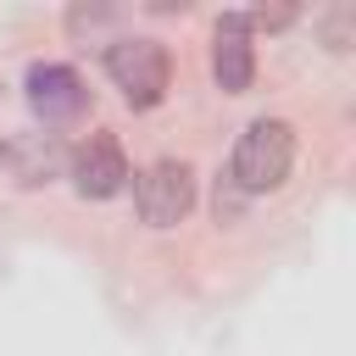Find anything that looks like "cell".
<instances>
[{
  "label": "cell",
  "instance_id": "obj_4",
  "mask_svg": "<svg viewBox=\"0 0 356 356\" xmlns=\"http://www.w3.org/2000/svg\"><path fill=\"white\" fill-rule=\"evenodd\" d=\"M67 178L83 200H111L128 189V156L111 134H89L72 156H67Z\"/></svg>",
  "mask_w": 356,
  "mask_h": 356
},
{
  "label": "cell",
  "instance_id": "obj_7",
  "mask_svg": "<svg viewBox=\"0 0 356 356\" xmlns=\"http://www.w3.org/2000/svg\"><path fill=\"white\" fill-rule=\"evenodd\" d=\"M0 161H11L17 184H50L61 167V145H56V134H22L17 145H6Z\"/></svg>",
  "mask_w": 356,
  "mask_h": 356
},
{
  "label": "cell",
  "instance_id": "obj_5",
  "mask_svg": "<svg viewBox=\"0 0 356 356\" xmlns=\"http://www.w3.org/2000/svg\"><path fill=\"white\" fill-rule=\"evenodd\" d=\"M22 89H28L33 117H44V122H72L83 111V100H89L83 95V78L72 67H61V61H33L28 78H22Z\"/></svg>",
  "mask_w": 356,
  "mask_h": 356
},
{
  "label": "cell",
  "instance_id": "obj_2",
  "mask_svg": "<svg viewBox=\"0 0 356 356\" xmlns=\"http://www.w3.org/2000/svg\"><path fill=\"white\" fill-rule=\"evenodd\" d=\"M106 78L122 89V100H128L134 111H150V106H161L167 83H172L167 44H161V39H150V33L111 39V44H106Z\"/></svg>",
  "mask_w": 356,
  "mask_h": 356
},
{
  "label": "cell",
  "instance_id": "obj_1",
  "mask_svg": "<svg viewBox=\"0 0 356 356\" xmlns=\"http://www.w3.org/2000/svg\"><path fill=\"white\" fill-rule=\"evenodd\" d=\"M295 167V128L284 117H256L239 145H234V161H228V184L239 195H267L289 178Z\"/></svg>",
  "mask_w": 356,
  "mask_h": 356
},
{
  "label": "cell",
  "instance_id": "obj_8",
  "mask_svg": "<svg viewBox=\"0 0 356 356\" xmlns=\"http://www.w3.org/2000/svg\"><path fill=\"white\" fill-rule=\"evenodd\" d=\"M284 22H295V6H261V11H250L245 17V28L256 33V28H284Z\"/></svg>",
  "mask_w": 356,
  "mask_h": 356
},
{
  "label": "cell",
  "instance_id": "obj_9",
  "mask_svg": "<svg viewBox=\"0 0 356 356\" xmlns=\"http://www.w3.org/2000/svg\"><path fill=\"white\" fill-rule=\"evenodd\" d=\"M0 156H6V139H0Z\"/></svg>",
  "mask_w": 356,
  "mask_h": 356
},
{
  "label": "cell",
  "instance_id": "obj_3",
  "mask_svg": "<svg viewBox=\"0 0 356 356\" xmlns=\"http://www.w3.org/2000/svg\"><path fill=\"white\" fill-rule=\"evenodd\" d=\"M195 206V172L189 161H150L139 178H134V211L145 228H172L184 222Z\"/></svg>",
  "mask_w": 356,
  "mask_h": 356
},
{
  "label": "cell",
  "instance_id": "obj_6",
  "mask_svg": "<svg viewBox=\"0 0 356 356\" xmlns=\"http://www.w3.org/2000/svg\"><path fill=\"white\" fill-rule=\"evenodd\" d=\"M211 78L222 95H245L256 78V44H250V28L239 11H228L211 33Z\"/></svg>",
  "mask_w": 356,
  "mask_h": 356
}]
</instances>
